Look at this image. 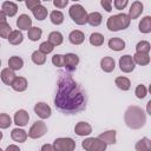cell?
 Instances as JSON below:
<instances>
[{"label":"cell","mask_w":151,"mask_h":151,"mask_svg":"<svg viewBox=\"0 0 151 151\" xmlns=\"http://www.w3.org/2000/svg\"><path fill=\"white\" fill-rule=\"evenodd\" d=\"M26 7L28 8V9H33V8H35L37 6H39V5H41V1L40 0H26Z\"/></svg>","instance_id":"obj_42"},{"label":"cell","mask_w":151,"mask_h":151,"mask_svg":"<svg viewBox=\"0 0 151 151\" xmlns=\"http://www.w3.org/2000/svg\"><path fill=\"white\" fill-rule=\"evenodd\" d=\"M68 15L77 25L87 24V12L80 4H73L68 9Z\"/></svg>","instance_id":"obj_4"},{"label":"cell","mask_w":151,"mask_h":151,"mask_svg":"<svg viewBox=\"0 0 151 151\" xmlns=\"http://www.w3.org/2000/svg\"><path fill=\"white\" fill-rule=\"evenodd\" d=\"M0 151H4V150H2V149H0Z\"/></svg>","instance_id":"obj_52"},{"label":"cell","mask_w":151,"mask_h":151,"mask_svg":"<svg viewBox=\"0 0 151 151\" xmlns=\"http://www.w3.org/2000/svg\"><path fill=\"white\" fill-rule=\"evenodd\" d=\"M150 106H151V101H149V103H147V113H149V114H151V111H150Z\"/></svg>","instance_id":"obj_49"},{"label":"cell","mask_w":151,"mask_h":151,"mask_svg":"<svg viewBox=\"0 0 151 151\" xmlns=\"http://www.w3.org/2000/svg\"><path fill=\"white\" fill-rule=\"evenodd\" d=\"M119 67L124 73H130L134 70L136 64L132 59V55L130 54H125L123 57L119 58Z\"/></svg>","instance_id":"obj_8"},{"label":"cell","mask_w":151,"mask_h":151,"mask_svg":"<svg viewBox=\"0 0 151 151\" xmlns=\"http://www.w3.org/2000/svg\"><path fill=\"white\" fill-rule=\"evenodd\" d=\"M116 134H117V132L114 130H109V131L101 132L98 138L100 140H103L106 145L107 144H114L116 143Z\"/></svg>","instance_id":"obj_20"},{"label":"cell","mask_w":151,"mask_h":151,"mask_svg":"<svg viewBox=\"0 0 151 151\" xmlns=\"http://www.w3.org/2000/svg\"><path fill=\"white\" fill-rule=\"evenodd\" d=\"M52 64L57 67H64V55L63 54H54L52 57Z\"/></svg>","instance_id":"obj_41"},{"label":"cell","mask_w":151,"mask_h":151,"mask_svg":"<svg viewBox=\"0 0 151 151\" xmlns=\"http://www.w3.org/2000/svg\"><path fill=\"white\" fill-rule=\"evenodd\" d=\"M24 66V60L18 57V55H13L8 59V68H11L12 71H19L21 70Z\"/></svg>","instance_id":"obj_22"},{"label":"cell","mask_w":151,"mask_h":151,"mask_svg":"<svg viewBox=\"0 0 151 151\" xmlns=\"http://www.w3.org/2000/svg\"><path fill=\"white\" fill-rule=\"evenodd\" d=\"M11 33H12V27L9 26V24H7V21L0 24V38L8 39Z\"/></svg>","instance_id":"obj_37"},{"label":"cell","mask_w":151,"mask_h":151,"mask_svg":"<svg viewBox=\"0 0 151 151\" xmlns=\"http://www.w3.org/2000/svg\"><path fill=\"white\" fill-rule=\"evenodd\" d=\"M109 47L113 51H123L125 48V41L120 38H111L109 40Z\"/></svg>","instance_id":"obj_24"},{"label":"cell","mask_w":151,"mask_h":151,"mask_svg":"<svg viewBox=\"0 0 151 151\" xmlns=\"http://www.w3.org/2000/svg\"><path fill=\"white\" fill-rule=\"evenodd\" d=\"M68 4V0H53V5L57 8H64Z\"/></svg>","instance_id":"obj_45"},{"label":"cell","mask_w":151,"mask_h":151,"mask_svg":"<svg viewBox=\"0 0 151 151\" xmlns=\"http://www.w3.org/2000/svg\"><path fill=\"white\" fill-rule=\"evenodd\" d=\"M124 120H125V124L130 129L138 130L145 125L146 113L144 112V110L142 107L136 106V105H131L126 109V111L124 113Z\"/></svg>","instance_id":"obj_2"},{"label":"cell","mask_w":151,"mask_h":151,"mask_svg":"<svg viewBox=\"0 0 151 151\" xmlns=\"http://www.w3.org/2000/svg\"><path fill=\"white\" fill-rule=\"evenodd\" d=\"M139 31L142 33H150L151 32V17L146 15L139 21Z\"/></svg>","instance_id":"obj_30"},{"label":"cell","mask_w":151,"mask_h":151,"mask_svg":"<svg viewBox=\"0 0 151 151\" xmlns=\"http://www.w3.org/2000/svg\"><path fill=\"white\" fill-rule=\"evenodd\" d=\"M132 59H133L134 64L140 65V66H145V65H147V64L150 63V57H149V54H146V53L136 52V53L133 54Z\"/></svg>","instance_id":"obj_25"},{"label":"cell","mask_w":151,"mask_h":151,"mask_svg":"<svg viewBox=\"0 0 151 151\" xmlns=\"http://www.w3.org/2000/svg\"><path fill=\"white\" fill-rule=\"evenodd\" d=\"M53 48H54V46L51 44V42H48V41H44V42H41L40 44V46H39V51L42 53V54H48V53H51L52 51H53Z\"/></svg>","instance_id":"obj_39"},{"label":"cell","mask_w":151,"mask_h":151,"mask_svg":"<svg viewBox=\"0 0 151 151\" xmlns=\"http://www.w3.org/2000/svg\"><path fill=\"white\" fill-rule=\"evenodd\" d=\"M0 66H1V60H0Z\"/></svg>","instance_id":"obj_51"},{"label":"cell","mask_w":151,"mask_h":151,"mask_svg":"<svg viewBox=\"0 0 151 151\" xmlns=\"http://www.w3.org/2000/svg\"><path fill=\"white\" fill-rule=\"evenodd\" d=\"M130 18L127 17V14L125 13H119V14H116V15H111L109 19H107V22H106V26L110 31L112 32H117V31H120V29H125L130 26Z\"/></svg>","instance_id":"obj_3"},{"label":"cell","mask_w":151,"mask_h":151,"mask_svg":"<svg viewBox=\"0 0 151 151\" xmlns=\"http://www.w3.org/2000/svg\"><path fill=\"white\" fill-rule=\"evenodd\" d=\"M100 67H101V70H103L104 72L110 73V72H112V71L114 70V67H116V61H114V59L111 58V57H104V58L100 60Z\"/></svg>","instance_id":"obj_17"},{"label":"cell","mask_w":151,"mask_h":151,"mask_svg":"<svg viewBox=\"0 0 151 151\" xmlns=\"http://www.w3.org/2000/svg\"><path fill=\"white\" fill-rule=\"evenodd\" d=\"M11 86L17 92H24L27 88V80L24 77H17Z\"/></svg>","instance_id":"obj_21"},{"label":"cell","mask_w":151,"mask_h":151,"mask_svg":"<svg viewBox=\"0 0 151 151\" xmlns=\"http://www.w3.org/2000/svg\"><path fill=\"white\" fill-rule=\"evenodd\" d=\"M150 50H151V45H150V42L146 41V40H142V41H139V42L136 45V52L149 54Z\"/></svg>","instance_id":"obj_36"},{"label":"cell","mask_w":151,"mask_h":151,"mask_svg":"<svg viewBox=\"0 0 151 151\" xmlns=\"http://www.w3.org/2000/svg\"><path fill=\"white\" fill-rule=\"evenodd\" d=\"M22 40H24V35H22L21 31H19V29L12 31V33H11L9 37H8V41H9V44H11V45H14V46L21 44Z\"/></svg>","instance_id":"obj_28"},{"label":"cell","mask_w":151,"mask_h":151,"mask_svg":"<svg viewBox=\"0 0 151 151\" xmlns=\"http://www.w3.org/2000/svg\"><path fill=\"white\" fill-rule=\"evenodd\" d=\"M6 18H7V17H6V14H5V13H4V12L0 9V24L6 22V20H7Z\"/></svg>","instance_id":"obj_48"},{"label":"cell","mask_w":151,"mask_h":151,"mask_svg":"<svg viewBox=\"0 0 151 151\" xmlns=\"http://www.w3.org/2000/svg\"><path fill=\"white\" fill-rule=\"evenodd\" d=\"M86 101L87 99L84 90L72 78L70 72L60 71L58 90L54 97L55 107L65 114H74L85 110Z\"/></svg>","instance_id":"obj_1"},{"label":"cell","mask_w":151,"mask_h":151,"mask_svg":"<svg viewBox=\"0 0 151 151\" xmlns=\"http://www.w3.org/2000/svg\"><path fill=\"white\" fill-rule=\"evenodd\" d=\"M12 124V119L7 113H0V129H8Z\"/></svg>","instance_id":"obj_38"},{"label":"cell","mask_w":151,"mask_h":151,"mask_svg":"<svg viewBox=\"0 0 151 151\" xmlns=\"http://www.w3.org/2000/svg\"><path fill=\"white\" fill-rule=\"evenodd\" d=\"M53 147L55 151H74L76 142L72 138H57L53 142Z\"/></svg>","instance_id":"obj_6"},{"label":"cell","mask_w":151,"mask_h":151,"mask_svg":"<svg viewBox=\"0 0 151 151\" xmlns=\"http://www.w3.org/2000/svg\"><path fill=\"white\" fill-rule=\"evenodd\" d=\"M104 35L98 33V32H94L90 35V44L93 45V46H101L104 44Z\"/></svg>","instance_id":"obj_35"},{"label":"cell","mask_w":151,"mask_h":151,"mask_svg":"<svg viewBox=\"0 0 151 151\" xmlns=\"http://www.w3.org/2000/svg\"><path fill=\"white\" fill-rule=\"evenodd\" d=\"M134 94H136V97H137V98L143 99V98H145V97H146V94H147V88H146L144 85L139 84V85L136 87V90H134Z\"/></svg>","instance_id":"obj_40"},{"label":"cell","mask_w":151,"mask_h":151,"mask_svg":"<svg viewBox=\"0 0 151 151\" xmlns=\"http://www.w3.org/2000/svg\"><path fill=\"white\" fill-rule=\"evenodd\" d=\"M2 136H4V134H2V132H1V131H0V140H1V139H2Z\"/></svg>","instance_id":"obj_50"},{"label":"cell","mask_w":151,"mask_h":151,"mask_svg":"<svg viewBox=\"0 0 151 151\" xmlns=\"http://www.w3.org/2000/svg\"><path fill=\"white\" fill-rule=\"evenodd\" d=\"M1 11L6 14V17H14L18 12V5L12 2V1H5L2 2V6H1Z\"/></svg>","instance_id":"obj_14"},{"label":"cell","mask_w":151,"mask_h":151,"mask_svg":"<svg viewBox=\"0 0 151 151\" xmlns=\"http://www.w3.org/2000/svg\"><path fill=\"white\" fill-rule=\"evenodd\" d=\"M34 112L38 117H40L41 119H47L51 117V113H52V110L51 107L46 104V103H37L35 106H34Z\"/></svg>","instance_id":"obj_10"},{"label":"cell","mask_w":151,"mask_h":151,"mask_svg":"<svg viewBox=\"0 0 151 151\" xmlns=\"http://www.w3.org/2000/svg\"><path fill=\"white\" fill-rule=\"evenodd\" d=\"M29 120V114L26 110H18L14 113V124L18 126H26Z\"/></svg>","instance_id":"obj_11"},{"label":"cell","mask_w":151,"mask_h":151,"mask_svg":"<svg viewBox=\"0 0 151 151\" xmlns=\"http://www.w3.org/2000/svg\"><path fill=\"white\" fill-rule=\"evenodd\" d=\"M0 77H1V80L4 81V84H6V85H8V86H11V85L13 84L14 79L17 78L14 71H12V70L8 68V67H6V68H4V70L1 71Z\"/></svg>","instance_id":"obj_16"},{"label":"cell","mask_w":151,"mask_h":151,"mask_svg":"<svg viewBox=\"0 0 151 151\" xmlns=\"http://www.w3.org/2000/svg\"><path fill=\"white\" fill-rule=\"evenodd\" d=\"M68 40H70V42L73 44V45H80V44L84 42L85 35H84V33H83L81 31L74 29V31H72V32L68 34Z\"/></svg>","instance_id":"obj_19"},{"label":"cell","mask_w":151,"mask_h":151,"mask_svg":"<svg viewBox=\"0 0 151 151\" xmlns=\"http://www.w3.org/2000/svg\"><path fill=\"white\" fill-rule=\"evenodd\" d=\"M81 146L86 151H105L107 145L103 140H100L99 138L90 137V138H86L83 140Z\"/></svg>","instance_id":"obj_5"},{"label":"cell","mask_w":151,"mask_h":151,"mask_svg":"<svg viewBox=\"0 0 151 151\" xmlns=\"http://www.w3.org/2000/svg\"><path fill=\"white\" fill-rule=\"evenodd\" d=\"M79 64V57L74 53H66L64 55V67L67 72H72L77 68V65Z\"/></svg>","instance_id":"obj_9"},{"label":"cell","mask_w":151,"mask_h":151,"mask_svg":"<svg viewBox=\"0 0 151 151\" xmlns=\"http://www.w3.org/2000/svg\"><path fill=\"white\" fill-rule=\"evenodd\" d=\"M74 132H76V134H78L80 137L88 136L92 133V126L86 122H79L74 126Z\"/></svg>","instance_id":"obj_12"},{"label":"cell","mask_w":151,"mask_h":151,"mask_svg":"<svg viewBox=\"0 0 151 151\" xmlns=\"http://www.w3.org/2000/svg\"><path fill=\"white\" fill-rule=\"evenodd\" d=\"M27 137H28L27 132H26L25 130H22V129H19V127L13 129L12 132H11V138H12L14 142H18V143H24V142H26Z\"/></svg>","instance_id":"obj_18"},{"label":"cell","mask_w":151,"mask_h":151,"mask_svg":"<svg viewBox=\"0 0 151 151\" xmlns=\"http://www.w3.org/2000/svg\"><path fill=\"white\" fill-rule=\"evenodd\" d=\"M32 13H33V15H34V18L37 19V20H45L46 18H47V8L45 7V6H42V5H39V6H37L35 8H33L32 9Z\"/></svg>","instance_id":"obj_26"},{"label":"cell","mask_w":151,"mask_h":151,"mask_svg":"<svg viewBox=\"0 0 151 151\" xmlns=\"http://www.w3.org/2000/svg\"><path fill=\"white\" fill-rule=\"evenodd\" d=\"M5 151H21V150L19 149V146H17V145H14V144H11V145H8V146L6 147Z\"/></svg>","instance_id":"obj_47"},{"label":"cell","mask_w":151,"mask_h":151,"mask_svg":"<svg viewBox=\"0 0 151 151\" xmlns=\"http://www.w3.org/2000/svg\"><path fill=\"white\" fill-rule=\"evenodd\" d=\"M50 20L53 25H61L64 22V14L60 11H52L50 13Z\"/></svg>","instance_id":"obj_33"},{"label":"cell","mask_w":151,"mask_h":151,"mask_svg":"<svg viewBox=\"0 0 151 151\" xmlns=\"http://www.w3.org/2000/svg\"><path fill=\"white\" fill-rule=\"evenodd\" d=\"M41 151H55V150H54L53 145H51V144H44L41 146Z\"/></svg>","instance_id":"obj_46"},{"label":"cell","mask_w":151,"mask_h":151,"mask_svg":"<svg viewBox=\"0 0 151 151\" xmlns=\"http://www.w3.org/2000/svg\"><path fill=\"white\" fill-rule=\"evenodd\" d=\"M136 150L137 151H151V142L147 137L142 138L136 143Z\"/></svg>","instance_id":"obj_31"},{"label":"cell","mask_w":151,"mask_h":151,"mask_svg":"<svg viewBox=\"0 0 151 151\" xmlns=\"http://www.w3.org/2000/svg\"><path fill=\"white\" fill-rule=\"evenodd\" d=\"M17 27L21 31H28L32 27V19L27 14H20L17 19Z\"/></svg>","instance_id":"obj_13"},{"label":"cell","mask_w":151,"mask_h":151,"mask_svg":"<svg viewBox=\"0 0 151 151\" xmlns=\"http://www.w3.org/2000/svg\"><path fill=\"white\" fill-rule=\"evenodd\" d=\"M47 41L51 42L53 46H59V45L63 44V41H64V37H63V34H61L60 32H58V31H53V32H51V33L48 34V39H47Z\"/></svg>","instance_id":"obj_23"},{"label":"cell","mask_w":151,"mask_h":151,"mask_svg":"<svg viewBox=\"0 0 151 151\" xmlns=\"http://www.w3.org/2000/svg\"><path fill=\"white\" fill-rule=\"evenodd\" d=\"M100 5L104 7V9L106 12H111L112 11V1L111 0H101Z\"/></svg>","instance_id":"obj_44"},{"label":"cell","mask_w":151,"mask_h":151,"mask_svg":"<svg viewBox=\"0 0 151 151\" xmlns=\"http://www.w3.org/2000/svg\"><path fill=\"white\" fill-rule=\"evenodd\" d=\"M142 13H143V4L140 1H134V2H132L131 7L129 9L127 17L130 18V20L131 19L133 20V19H137Z\"/></svg>","instance_id":"obj_15"},{"label":"cell","mask_w":151,"mask_h":151,"mask_svg":"<svg viewBox=\"0 0 151 151\" xmlns=\"http://www.w3.org/2000/svg\"><path fill=\"white\" fill-rule=\"evenodd\" d=\"M42 35V31L39 27H31L27 31V37L31 41H38Z\"/></svg>","instance_id":"obj_32"},{"label":"cell","mask_w":151,"mask_h":151,"mask_svg":"<svg viewBox=\"0 0 151 151\" xmlns=\"http://www.w3.org/2000/svg\"><path fill=\"white\" fill-rule=\"evenodd\" d=\"M31 59H32V61H33L35 65H44V64L46 63V55L42 54L39 50H37V51H34V52L32 53Z\"/></svg>","instance_id":"obj_34"},{"label":"cell","mask_w":151,"mask_h":151,"mask_svg":"<svg viewBox=\"0 0 151 151\" xmlns=\"http://www.w3.org/2000/svg\"><path fill=\"white\" fill-rule=\"evenodd\" d=\"M47 132V126L46 124L42 122V120H38L35 122L28 130V137L32 138V139H38V138H41L45 133Z\"/></svg>","instance_id":"obj_7"},{"label":"cell","mask_w":151,"mask_h":151,"mask_svg":"<svg viewBox=\"0 0 151 151\" xmlns=\"http://www.w3.org/2000/svg\"><path fill=\"white\" fill-rule=\"evenodd\" d=\"M101 21H103V17H101V14L99 12H92V13L87 14V22L91 26L97 27V26H99L101 24Z\"/></svg>","instance_id":"obj_27"},{"label":"cell","mask_w":151,"mask_h":151,"mask_svg":"<svg viewBox=\"0 0 151 151\" xmlns=\"http://www.w3.org/2000/svg\"><path fill=\"white\" fill-rule=\"evenodd\" d=\"M113 5L116 7V9H124L127 5V0H114L113 1Z\"/></svg>","instance_id":"obj_43"},{"label":"cell","mask_w":151,"mask_h":151,"mask_svg":"<svg viewBox=\"0 0 151 151\" xmlns=\"http://www.w3.org/2000/svg\"><path fill=\"white\" fill-rule=\"evenodd\" d=\"M114 84L117 85L118 88H120V90H123V91H127V90H130V87H131V81H130V79L126 78V77H117V78L114 79Z\"/></svg>","instance_id":"obj_29"}]
</instances>
